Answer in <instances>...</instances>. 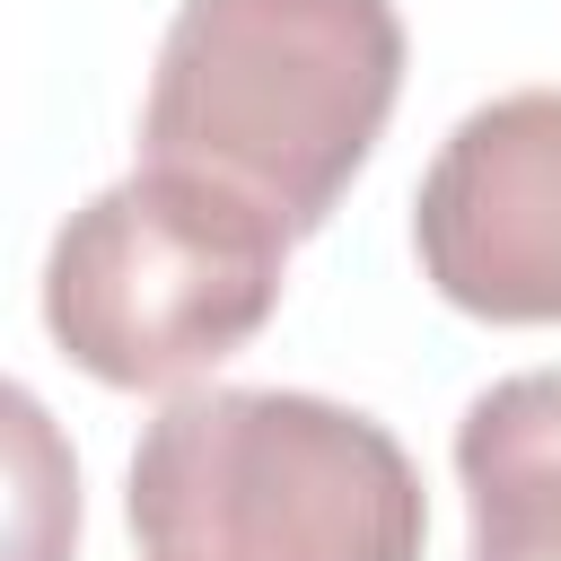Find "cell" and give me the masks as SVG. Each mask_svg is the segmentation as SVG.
Returning <instances> with one entry per match:
<instances>
[{
	"label": "cell",
	"instance_id": "obj_1",
	"mask_svg": "<svg viewBox=\"0 0 561 561\" xmlns=\"http://www.w3.org/2000/svg\"><path fill=\"white\" fill-rule=\"evenodd\" d=\"M394 96V0H184L149 70L140 167L210 175L307 237L368 167Z\"/></svg>",
	"mask_w": 561,
	"mask_h": 561
},
{
	"label": "cell",
	"instance_id": "obj_2",
	"mask_svg": "<svg viewBox=\"0 0 561 561\" xmlns=\"http://www.w3.org/2000/svg\"><path fill=\"white\" fill-rule=\"evenodd\" d=\"M149 561H421L430 500L403 438L289 386H193L131 447Z\"/></svg>",
	"mask_w": 561,
	"mask_h": 561
},
{
	"label": "cell",
	"instance_id": "obj_3",
	"mask_svg": "<svg viewBox=\"0 0 561 561\" xmlns=\"http://www.w3.org/2000/svg\"><path fill=\"white\" fill-rule=\"evenodd\" d=\"M289 228L245 193L140 167L79 202L44 254V324L96 386H184L245 351L280 307Z\"/></svg>",
	"mask_w": 561,
	"mask_h": 561
},
{
	"label": "cell",
	"instance_id": "obj_4",
	"mask_svg": "<svg viewBox=\"0 0 561 561\" xmlns=\"http://www.w3.org/2000/svg\"><path fill=\"white\" fill-rule=\"evenodd\" d=\"M412 245L447 307L482 324H561V88L473 105L421 193Z\"/></svg>",
	"mask_w": 561,
	"mask_h": 561
},
{
	"label": "cell",
	"instance_id": "obj_5",
	"mask_svg": "<svg viewBox=\"0 0 561 561\" xmlns=\"http://www.w3.org/2000/svg\"><path fill=\"white\" fill-rule=\"evenodd\" d=\"M456 482L473 508L465 561H561V368H517L465 403Z\"/></svg>",
	"mask_w": 561,
	"mask_h": 561
}]
</instances>
